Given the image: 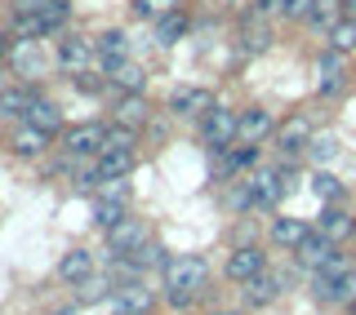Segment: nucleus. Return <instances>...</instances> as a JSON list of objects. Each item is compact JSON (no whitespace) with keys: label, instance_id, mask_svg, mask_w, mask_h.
<instances>
[{"label":"nucleus","instance_id":"f257e3e1","mask_svg":"<svg viewBox=\"0 0 356 315\" xmlns=\"http://www.w3.org/2000/svg\"><path fill=\"white\" fill-rule=\"evenodd\" d=\"M209 284V262L196 253H183V257H170L165 262V289H170V307H192L196 293Z\"/></svg>","mask_w":356,"mask_h":315},{"label":"nucleus","instance_id":"f03ea898","mask_svg":"<svg viewBox=\"0 0 356 315\" xmlns=\"http://www.w3.org/2000/svg\"><path fill=\"white\" fill-rule=\"evenodd\" d=\"M294 187V173L289 169H259L250 178V209H276Z\"/></svg>","mask_w":356,"mask_h":315},{"label":"nucleus","instance_id":"7ed1b4c3","mask_svg":"<svg viewBox=\"0 0 356 315\" xmlns=\"http://www.w3.org/2000/svg\"><path fill=\"white\" fill-rule=\"evenodd\" d=\"M236 129H241V111L214 107V111H205L200 138H205V147H209V151H227L232 142H236Z\"/></svg>","mask_w":356,"mask_h":315},{"label":"nucleus","instance_id":"20e7f679","mask_svg":"<svg viewBox=\"0 0 356 315\" xmlns=\"http://www.w3.org/2000/svg\"><path fill=\"white\" fill-rule=\"evenodd\" d=\"M343 85H348V53H343V49H325L316 58V94L334 98V94H343Z\"/></svg>","mask_w":356,"mask_h":315},{"label":"nucleus","instance_id":"39448f33","mask_svg":"<svg viewBox=\"0 0 356 315\" xmlns=\"http://www.w3.org/2000/svg\"><path fill=\"white\" fill-rule=\"evenodd\" d=\"M143 244H147V227H143V218H120V222H111L107 227V249L116 253V257H129V253H138Z\"/></svg>","mask_w":356,"mask_h":315},{"label":"nucleus","instance_id":"423d86ee","mask_svg":"<svg viewBox=\"0 0 356 315\" xmlns=\"http://www.w3.org/2000/svg\"><path fill=\"white\" fill-rule=\"evenodd\" d=\"M312 138H316V133H312L307 116H294V120H285V125H276V151H281L285 160H298Z\"/></svg>","mask_w":356,"mask_h":315},{"label":"nucleus","instance_id":"0eeeda50","mask_svg":"<svg viewBox=\"0 0 356 315\" xmlns=\"http://www.w3.org/2000/svg\"><path fill=\"white\" fill-rule=\"evenodd\" d=\"M316 302H325V307H348V302H356V266L339 271L334 280L316 275Z\"/></svg>","mask_w":356,"mask_h":315},{"label":"nucleus","instance_id":"6e6552de","mask_svg":"<svg viewBox=\"0 0 356 315\" xmlns=\"http://www.w3.org/2000/svg\"><path fill=\"white\" fill-rule=\"evenodd\" d=\"M276 138V116L267 107H250L241 111V129H236V142H250V147H259V142Z\"/></svg>","mask_w":356,"mask_h":315},{"label":"nucleus","instance_id":"1a4fd4ad","mask_svg":"<svg viewBox=\"0 0 356 315\" xmlns=\"http://www.w3.org/2000/svg\"><path fill=\"white\" fill-rule=\"evenodd\" d=\"M263 271H267V257H263L259 244H241V249L227 253V275L236 280V284H245V280H254Z\"/></svg>","mask_w":356,"mask_h":315},{"label":"nucleus","instance_id":"9d476101","mask_svg":"<svg viewBox=\"0 0 356 315\" xmlns=\"http://www.w3.org/2000/svg\"><path fill=\"white\" fill-rule=\"evenodd\" d=\"M103 147H107L103 125H76L67 133V155H103Z\"/></svg>","mask_w":356,"mask_h":315},{"label":"nucleus","instance_id":"9b49d317","mask_svg":"<svg viewBox=\"0 0 356 315\" xmlns=\"http://www.w3.org/2000/svg\"><path fill=\"white\" fill-rule=\"evenodd\" d=\"M281 289H285V275L263 271V275L245 280V302H250V307H272V302L281 298Z\"/></svg>","mask_w":356,"mask_h":315},{"label":"nucleus","instance_id":"f8f14e48","mask_svg":"<svg viewBox=\"0 0 356 315\" xmlns=\"http://www.w3.org/2000/svg\"><path fill=\"white\" fill-rule=\"evenodd\" d=\"M152 307H156V298H152V289H143V284H125L111 298V311L116 315H147Z\"/></svg>","mask_w":356,"mask_h":315},{"label":"nucleus","instance_id":"ddd939ff","mask_svg":"<svg viewBox=\"0 0 356 315\" xmlns=\"http://www.w3.org/2000/svg\"><path fill=\"white\" fill-rule=\"evenodd\" d=\"M170 107H174V116H205V111H214V94L209 89H178V94L170 98Z\"/></svg>","mask_w":356,"mask_h":315},{"label":"nucleus","instance_id":"4468645a","mask_svg":"<svg viewBox=\"0 0 356 315\" xmlns=\"http://www.w3.org/2000/svg\"><path fill=\"white\" fill-rule=\"evenodd\" d=\"M134 169V151H120V147H107L94 164V182H111V178H125Z\"/></svg>","mask_w":356,"mask_h":315},{"label":"nucleus","instance_id":"2eb2a0df","mask_svg":"<svg viewBox=\"0 0 356 315\" xmlns=\"http://www.w3.org/2000/svg\"><path fill=\"white\" fill-rule=\"evenodd\" d=\"M107 80L116 85V89H125V94H143V85H147V71H143L138 62L120 58V62H111V67H107Z\"/></svg>","mask_w":356,"mask_h":315},{"label":"nucleus","instance_id":"dca6fc26","mask_svg":"<svg viewBox=\"0 0 356 315\" xmlns=\"http://www.w3.org/2000/svg\"><path fill=\"white\" fill-rule=\"evenodd\" d=\"M294 257H298L303 266H312V271H316V266L325 262V257H334V240H330V235H321L316 227H312V235H307V240L294 249Z\"/></svg>","mask_w":356,"mask_h":315},{"label":"nucleus","instance_id":"f3484780","mask_svg":"<svg viewBox=\"0 0 356 315\" xmlns=\"http://www.w3.org/2000/svg\"><path fill=\"white\" fill-rule=\"evenodd\" d=\"M9 62H14L18 76H36V71H40V40H36V36L14 40V49H9Z\"/></svg>","mask_w":356,"mask_h":315},{"label":"nucleus","instance_id":"a211bd4d","mask_svg":"<svg viewBox=\"0 0 356 315\" xmlns=\"http://www.w3.org/2000/svg\"><path fill=\"white\" fill-rule=\"evenodd\" d=\"M352 218H356V213L339 209V205H325V213H321V222H316V231L330 235V240L339 244V240H348V235H352Z\"/></svg>","mask_w":356,"mask_h":315},{"label":"nucleus","instance_id":"6ab92c4d","mask_svg":"<svg viewBox=\"0 0 356 315\" xmlns=\"http://www.w3.org/2000/svg\"><path fill=\"white\" fill-rule=\"evenodd\" d=\"M89 58H94V44H89L85 36H67V40H58V62H63V67H72V71H85Z\"/></svg>","mask_w":356,"mask_h":315},{"label":"nucleus","instance_id":"aec40b11","mask_svg":"<svg viewBox=\"0 0 356 315\" xmlns=\"http://www.w3.org/2000/svg\"><path fill=\"white\" fill-rule=\"evenodd\" d=\"M307 235H312V227H307L303 218H276L272 222V240L281 244V249H298Z\"/></svg>","mask_w":356,"mask_h":315},{"label":"nucleus","instance_id":"412c9836","mask_svg":"<svg viewBox=\"0 0 356 315\" xmlns=\"http://www.w3.org/2000/svg\"><path fill=\"white\" fill-rule=\"evenodd\" d=\"M58 275L67 280V284H85V280L94 275V257H89L85 249H72V253L58 262Z\"/></svg>","mask_w":356,"mask_h":315},{"label":"nucleus","instance_id":"4be33fe9","mask_svg":"<svg viewBox=\"0 0 356 315\" xmlns=\"http://www.w3.org/2000/svg\"><path fill=\"white\" fill-rule=\"evenodd\" d=\"M9 147H14L18 155H40L44 147H49V133H44V129H36V125L27 120L22 129H14V138H9Z\"/></svg>","mask_w":356,"mask_h":315},{"label":"nucleus","instance_id":"5701e85b","mask_svg":"<svg viewBox=\"0 0 356 315\" xmlns=\"http://www.w3.org/2000/svg\"><path fill=\"white\" fill-rule=\"evenodd\" d=\"M27 120H31L36 129H44V133H58V129H63V111L54 107V103H44V98H31Z\"/></svg>","mask_w":356,"mask_h":315},{"label":"nucleus","instance_id":"b1692460","mask_svg":"<svg viewBox=\"0 0 356 315\" xmlns=\"http://www.w3.org/2000/svg\"><path fill=\"white\" fill-rule=\"evenodd\" d=\"M98 58H103V67L120 62V58H129V40H125V31H103V36H98Z\"/></svg>","mask_w":356,"mask_h":315},{"label":"nucleus","instance_id":"393cba45","mask_svg":"<svg viewBox=\"0 0 356 315\" xmlns=\"http://www.w3.org/2000/svg\"><path fill=\"white\" fill-rule=\"evenodd\" d=\"M183 31H187V14H183V9H170L165 18H156V40H161V44H178Z\"/></svg>","mask_w":356,"mask_h":315},{"label":"nucleus","instance_id":"a878e982","mask_svg":"<svg viewBox=\"0 0 356 315\" xmlns=\"http://www.w3.org/2000/svg\"><path fill=\"white\" fill-rule=\"evenodd\" d=\"M241 49L245 53H263V49H272V27H267V22L254 14V22L250 27H245V36H241Z\"/></svg>","mask_w":356,"mask_h":315},{"label":"nucleus","instance_id":"bb28decb","mask_svg":"<svg viewBox=\"0 0 356 315\" xmlns=\"http://www.w3.org/2000/svg\"><path fill=\"white\" fill-rule=\"evenodd\" d=\"M312 196H316V200H325V205H339L343 182L330 173V169H316V173H312Z\"/></svg>","mask_w":356,"mask_h":315},{"label":"nucleus","instance_id":"cd10ccee","mask_svg":"<svg viewBox=\"0 0 356 315\" xmlns=\"http://www.w3.org/2000/svg\"><path fill=\"white\" fill-rule=\"evenodd\" d=\"M325 36H330V49L352 53V49H356V18H339V22L325 31Z\"/></svg>","mask_w":356,"mask_h":315},{"label":"nucleus","instance_id":"c85d7f7f","mask_svg":"<svg viewBox=\"0 0 356 315\" xmlns=\"http://www.w3.org/2000/svg\"><path fill=\"white\" fill-rule=\"evenodd\" d=\"M116 111H120V125H129V129L147 125V103H143V94H129Z\"/></svg>","mask_w":356,"mask_h":315},{"label":"nucleus","instance_id":"c756f323","mask_svg":"<svg viewBox=\"0 0 356 315\" xmlns=\"http://www.w3.org/2000/svg\"><path fill=\"white\" fill-rule=\"evenodd\" d=\"M339 14H343V0H316V5H312V14H307V22L330 31L334 22H339Z\"/></svg>","mask_w":356,"mask_h":315},{"label":"nucleus","instance_id":"7c9ffc66","mask_svg":"<svg viewBox=\"0 0 356 315\" xmlns=\"http://www.w3.org/2000/svg\"><path fill=\"white\" fill-rule=\"evenodd\" d=\"M31 107V89H5L0 94V116H27Z\"/></svg>","mask_w":356,"mask_h":315},{"label":"nucleus","instance_id":"2f4dec72","mask_svg":"<svg viewBox=\"0 0 356 315\" xmlns=\"http://www.w3.org/2000/svg\"><path fill=\"white\" fill-rule=\"evenodd\" d=\"M120 218H125V200H98V205H94V222H98V227H111V222H120Z\"/></svg>","mask_w":356,"mask_h":315},{"label":"nucleus","instance_id":"473e14b6","mask_svg":"<svg viewBox=\"0 0 356 315\" xmlns=\"http://www.w3.org/2000/svg\"><path fill=\"white\" fill-rule=\"evenodd\" d=\"M170 9H178V0H134V14H138V18H165V14H170Z\"/></svg>","mask_w":356,"mask_h":315},{"label":"nucleus","instance_id":"72a5a7b5","mask_svg":"<svg viewBox=\"0 0 356 315\" xmlns=\"http://www.w3.org/2000/svg\"><path fill=\"white\" fill-rule=\"evenodd\" d=\"M307 155H312L316 164H325V160H334V155H339V142H334V138H312V142H307Z\"/></svg>","mask_w":356,"mask_h":315},{"label":"nucleus","instance_id":"f704fd0d","mask_svg":"<svg viewBox=\"0 0 356 315\" xmlns=\"http://www.w3.org/2000/svg\"><path fill=\"white\" fill-rule=\"evenodd\" d=\"M107 147L134 151V129H129V125H116V129H107ZM107 147H103V151H107Z\"/></svg>","mask_w":356,"mask_h":315},{"label":"nucleus","instance_id":"c9c22d12","mask_svg":"<svg viewBox=\"0 0 356 315\" xmlns=\"http://www.w3.org/2000/svg\"><path fill=\"white\" fill-rule=\"evenodd\" d=\"M254 14H259V18H272V14H285V0H254Z\"/></svg>","mask_w":356,"mask_h":315},{"label":"nucleus","instance_id":"e433bc0d","mask_svg":"<svg viewBox=\"0 0 356 315\" xmlns=\"http://www.w3.org/2000/svg\"><path fill=\"white\" fill-rule=\"evenodd\" d=\"M316 0H285V18H307Z\"/></svg>","mask_w":356,"mask_h":315},{"label":"nucleus","instance_id":"4c0bfd02","mask_svg":"<svg viewBox=\"0 0 356 315\" xmlns=\"http://www.w3.org/2000/svg\"><path fill=\"white\" fill-rule=\"evenodd\" d=\"M9 49H14V40H9V36H0V62L9 58Z\"/></svg>","mask_w":356,"mask_h":315},{"label":"nucleus","instance_id":"58836bf2","mask_svg":"<svg viewBox=\"0 0 356 315\" xmlns=\"http://www.w3.org/2000/svg\"><path fill=\"white\" fill-rule=\"evenodd\" d=\"M343 14H348V18H356V0H343Z\"/></svg>","mask_w":356,"mask_h":315},{"label":"nucleus","instance_id":"ea45409f","mask_svg":"<svg viewBox=\"0 0 356 315\" xmlns=\"http://www.w3.org/2000/svg\"><path fill=\"white\" fill-rule=\"evenodd\" d=\"M348 315H356V302H348Z\"/></svg>","mask_w":356,"mask_h":315},{"label":"nucleus","instance_id":"a19ab883","mask_svg":"<svg viewBox=\"0 0 356 315\" xmlns=\"http://www.w3.org/2000/svg\"><path fill=\"white\" fill-rule=\"evenodd\" d=\"M214 315H236V311H214Z\"/></svg>","mask_w":356,"mask_h":315},{"label":"nucleus","instance_id":"79ce46f5","mask_svg":"<svg viewBox=\"0 0 356 315\" xmlns=\"http://www.w3.org/2000/svg\"><path fill=\"white\" fill-rule=\"evenodd\" d=\"M352 240H356V218H352Z\"/></svg>","mask_w":356,"mask_h":315}]
</instances>
